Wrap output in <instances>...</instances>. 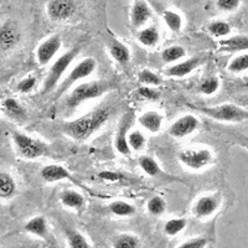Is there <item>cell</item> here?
<instances>
[{
    "instance_id": "6da1fadb",
    "label": "cell",
    "mask_w": 248,
    "mask_h": 248,
    "mask_svg": "<svg viewBox=\"0 0 248 248\" xmlns=\"http://www.w3.org/2000/svg\"><path fill=\"white\" fill-rule=\"evenodd\" d=\"M110 117V108L102 106L97 107L85 116L74 121L63 123L62 132L75 140H86L108 121Z\"/></svg>"
},
{
    "instance_id": "7a4b0ae2",
    "label": "cell",
    "mask_w": 248,
    "mask_h": 248,
    "mask_svg": "<svg viewBox=\"0 0 248 248\" xmlns=\"http://www.w3.org/2000/svg\"><path fill=\"white\" fill-rule=\"evenodd\" d=\"M110 88H112V85H110V82L107 81L85 82V83L76 86L71 91L70 94L65 98L63 105H65L66 109L71 112L83 102L98 98L102 94L107 93Z\"/></svg>"
},
{
    "instance_id": "3957f363",
    "label": "cell",
    "mask_w": 248,
    "mask_h": 248,
    "mask_svg": "<svg viewBox=\"0 0 248 248\" xmlns=\"http://www.w3.org/2000/svg\"><path fill=\"white\" fill-rule=\"evenodd\" d=\"M13 141L20 156L28 160H35L48 154V147L45 141L31 138L24 133H13Z\"/></svg>"
},
{
    "instance_id": "277c9868",
    "label": "cell",
    "mask_w": 248,
    "mask_h": 248,
    "mask_svg": "<svg viewBox=\"0 0 248 248\" xmlns=\"http://www.w3.org/2000/svg\"><path fill=\"white\" fill-rule=\"evenodd\" d=\"M77 52H78V47L72 48V50L65 52L62 56H60L59 59L54 62V65L51 66L47 76H46L45 82H44V94L51 92V91L56 88L57 83H59L60 79H61L62 75L65 74L66 70L68 68V66L72 63V61H74L75 57H76Z\"/></svg>"
},
{
    "instance_id": "5b68a950",
    "label": "cell",
    "mask_w": 248,
    "mask_h": 248,
    "mask_svg": "<svg viewBox=\"0 0 248 248\" xmlns=\"http://www.w3.org/2000/svg\"><path fill=\"white\" fill-rule=\"evenodd\" d=\"M201 112L212 119L220 122H243L248 121V110L234 105L225 103L217 107L201 108Z\"/></svg>"
},
{
    "instance_id": "8992f818",
    "label": "cell",
    "mask_w": 248,
    "mask_h": 248,
    "mask_svg": "<svg viewBox=\"0 0 248 248\" xmlns=\"http://www.w3.org/2000/svg\"><path fill=\"white\" fill-rule=\"evenodd\" d=\"M179 160L190 170H201L209 167L214 160V154L210 149H185L179 153Z\"/></svg>"
},
{
    "instance_id": "52a82bcc",
    "label": "cell",
    "mask_w": 248,
    "mask_h": 248,
    "mask_svg": "<svg viewBox=\"0 0 248 248\" xmlns=\"http://www.w3.org/2000/svg\"><path fill=\"white\" fill-rule=\"evenodd\" d=\"M96 60L92 59V57H87V59L82 60L78 65L66 76V78L61 82V85L57 88V96H61L62 93H65L68 88H71V86L74 85L75 82L86 78L90 75H92L94 70H96Z\"/></svg>"
},
{
    "instance_id": "ba28073f",
    "label": "cell",
    "mask_w": 248,
    "mask_h": 248,
    "mask_svg": "<svg viewBox=\"0 0 248 248\" xmlns=\"http://www.w3.org/2000/svg\"><path fill=\"white\" fill-rule=\"evenodd\" d=\"M46 13L51 20L63 21L76 13V3L74 0H50L46 6Z\"/></svg>"
},
{
    "instance_id": "9c48e42d",
    "label": "cell",
    "mask_w": 248,
    "mask_h": 248,
    "mask_svg": "<svg viewBox=\"0 0 248 248\" xmlns=\"http://www.w3.org/2000/svg\"><path fill=\"white\" fill-rule=\"evenodd\" d=\"M62 45V40L60 35H54L46 39L45 41L40 44L36 50V59L41 66L47 65L51 60L56 56Z\"/></svg>"
},
{
    "instance_id": "30bf717a",
    "label": "cell",
    "mask_w": 248,
    "mask_h": 248,
    "mask_svg": "<svg viewBox=\"0 0 248 248\" xmlns=\"http://www.w3.org/2000/svg\"><path fill=\"white\" fill-rule=\"evenodd\" d=\"M20 39H21V32L16 23L8 20L0 26V48L1 50L8 51L14 48L19 44Z\"/></svg>"
},
{
    "instance_id": "8fae6325",
    "label": "cell",
    "mask_w": 248,
    "mask_h": 248,
    "mask_svg": "<svg viewBox=\"0 0 248 248\" xmlns=\"http://www.w3.org/2000/svg\"><path fill=\"white\" fill-rule=\"evenodd\" d=\"M199 124L200 122L196 117L192 114H186L171 124L169 129L170 136L175 137V138H185L198 129Z\"/></svg>"
},
{
    "instance_id": "7c38bea8",
    "label": "cell",
    "mask_w": 248,
    "mask_h": 248,
    "mask_svg": "<svg viewBox=\"0 0 248 248\" xmlns=\"http://www.w3.org/2000/svg\"><path fill=\"white\" fill-rule=\"evenodd\" d=\"M221 196L218 194L206 195L199 199L194 206V214L198 217H209L220 207Z\"/></svg>"
},
{
    "instance_id": "4fadbf2b",
    "label": "cell",
    "mask_w": 248,
    "mask_h": 248,
    "mask_svg": "<svg viewBox=\"0 0 248 248\" xmlns=\"http://www.w3.org/2000/svg\"><path fill=\"white\" fill-rule=\"evenodd\" d=\"M133 121V114L128 113L123 117L121 122V127H119L118 133H117L116 140H114V147L117 152L122 155H128L130 153V147L128 144V133H129V127Z\"/></svg>"
},
{
    "instance_id": "5bb4252c",
    "label": "cell",
    "mask_w": 248,
    "mask_h": 248,
    "mask_svg": "<svg viewBox=\"0 0 248 248\" xmlns=\"http://www.w3.org/2000/svg\"><path fill=\"white\" fill-rule=\"evenodd\" d=\"M152 17V9L149 8L145 1L138 0L134 5H133L132 13H130V20L134 28L139 29L149 21Z\"/></svg>"
},
{
    "instance_id": "9a60e30c",
    "label": "cell",
    "mask_w": 248,
    "mask_h": 248,
    "mask_svg": "<svg viewBox=\"0 0 248 248\" xmlns=\"http://www.w3.org/2000/svg\"><path fill=\"white\" fill-rule=\"evenodd\" d=\"M201 63V60L199 57H191L189 60H185V61H181L176 65L171 66L167 70V75L172 77H184L187 76L189 74H191L195 68L198 67Z\"/></svg>"
},
{
    "instance_id": "2e32d148",
    "label": "cell",
    "mask_w": 248,
    "mask_h": 248,
    "mask_svg": "<svg viewBox=\"0 0 248 248\" xmlns=\"http://www.w3.org/2000/svg\"><path fill=\"white\" fill-rule=\"evenodd\" d=\"M41 178L46 181V183H56V181L66 180V179L71 178V174L66 168L61 167V165H46L41 169Z\"/></svg>"
},
{
    "instance_id": "e0dca14e",
    "label": "cell",
    "mask_w": 248,
    "mask_h": 248,
    "mask_svg": "<svg viewBox=\"0 0 248 248\" xmlns=\"http://www.w3.org/2000/svg\"><path fill=\"white\" fill-rule=\"evenodd\" d=\"M139 124L150 133H158L163 125V116L155 110H148L139 117Z\"/></svg>"
},
{
    "instance_id": "ac0fdd59",
    "label": "cell",
    "mask_w": 248,
    "mask_h": 248,
    "mask_svg": "<svg viewBox=\"0 0 248 248\" xmlns=\"http://www.w3.org/2000/svg\"><path fill=\"white\" fill-rule=\"evenodd\" d=\"M3 110L6 116L17 122H24L26 119V110L19 102L14 98H6L3 103Z\"/></svg>"
},
{
    "instance_id": "d6986e66",
    "label": "cell",
    "mask_w": 248,
    "mask_h": 248,
    "mask_svg": "<svg viewBox=\"0 0 248 248\" xmlns=\"http://www.w3.org/2000/svg\"><path fill=\"white\" fill-rule=\"evenodd\" d=\"M16 192V183L9 172H0V199L8 200L12 199Z\"/></svg>"
},
{
    "instance_id": "ffe728a7",
    "label": "cell",
    "mask_w": 248,
    "mask_h": 248,
    "mask_svg": "<svg viewBox=\"0 0 248 248\" xmlns=\"http://www.w3.org/2000/svg\"><path fill=\"white\" fill-rule=\"evenodd\" d=\"M24 230L31 234H35L37 237L45 238L47 236V222L44 216H36L34 218L29 220L24 226Z\"/></svg>"
},
{
    "instance_id": "44dd1931",
    "label": "cell",
    "mask_w": 248,
    "mask_h": 248,
    "mask_svg": "<svg viewBox=\"0 0 248 248\" xmlns=\"http://www.w3.org/2000/svg\"><path fill=\"white\" fill-rule=\"evenodd\" d=\"M221 46L223 47V50L230 51V52L248 50V35H236V36L222 40Z\"/></svg>"
},
{
    "instance_id": "7402d4cb",
    "label": "cell",
    "mask_w": 248,
    "mask_h": 248,
    "mask_svg": "<svg viewBox=\"0 0 248 248\" xmlns=\"http://www.w3.org/2000/svg\"><path fill=\"white\" fill-rule=\"evenodd\" d=\"M60 200L66 207L74 210L82 209V206L85 205V199L79 192L75 191V190H65L61 192Z\"/></svg>"
},
{
    "instance_id": "603a6c76",
    "label": "cell",
    "mask_w": 248,
    "mask_h": 248,
    "mask_svg": "<svg viewBox=\"0 0 248 248\" xmlns=\"http://www.w3.org/2000/svg\"><path fill=\"white\" fill-rule=\"evenodd\" d=\"M110 55L118 63L121 65H125L130 60V51L127 46L124 45L123 43L118 41V40H112L110 43Z\"/></svg>"
},
{
    "instance_id": "cb8c5ba5",
    "label": "cell",
    "mask_w": 248,
    "mask_h": 248,
    "mask_svg": "<svg viewBox=\"0 0 248 248\" xmlns=\"http://www.w3.org/2000/svg\"><path fill=\"white\" fill-rule=\"evenodd\" d=\"M159 31L155 26H148L138 32V41L147 47H153L159 43Z\"/></svg>"
},
{
    "instance_id": "d4e9b609",
    "label": "cell",
    "mask_w": 248,
    "mask_h": 248,
    "mask_svg": "<svg viewBox=\"0 0 248 248\" xmlns=\"http://www.w3.org/2000/svg\"><path fill=\"white\" fill-rule=\"evenodd\" d=\"M161 16H163L164 23L169 28V30L179 32L183 29V17L178 13L172 12V10H165Z\"/></svg>"
},
{
    "instance_id": "484cf974",
    "label": "cell",
    "mask_w": 248,
    "mask_h": 248,
    "mask_svg": "<svg viewBox=\"0 0 248 248\" xmlns=\"http://www.w3.org/2000/svg\"><path fill=\"white\" fill-rule=\"evenodd\" d=\"M186 55V51L183 46L175 45L167 47L165 50L161 52V59L165 63H172V62H176L179 60L183 59Z\"/></svg>"
},
{
    "instance_id": "4316f807",
    "label": "cell",
    "mask_w": 248,
    "mask_h": 248,
    "mask_svg": "<svg viewBox=\"0 0 248 248\" xmlns=\"http://www.w3.org/2000/svg\"><path fill=\"white\" fill-rule=\"evenodd\" d=\"M109 210L114 215H117V216H122V217L132 216V215L136 214V207H134V206L130 205V203L127 202V201H122V200L113 201V202L109 205Z\"/></svg>"
},
{
    "instance_id": "83f0119b",
    "label": "cell",
    "mask_w": 248,
    "mask_h": 248,
    "mask_svg": "<svg viewBox=\"0 0 248 248\" xmlns=\"http://www.w3.org/2000/svg\"><path fill=\"white\" fill-rule=\"evenodd\" d=\"M66 237H67L70 248H91L90 243L86 240V237L79 233L78 231H76V230H67Z\"/></svg>"
},
{
    "instance_id": "f1b7e54d",
    "label": "cell",
    "mask_w": 248,
    "mask_h": 248,
    "mask_svg": "<svg viewBox=\"0 0 248 248\" xmlns=\"http://www.w3.org/2000/svg\"><path fill=\"white\" fill-rule=\"evenodd\" d=\"M231 25L222 20L212 21L209 25V31L215 37H226L231 34Z\"/></svg>"
},
{
    "instance_id": "f546056e",
    "label": "cell",
    "mask_w": 248,
    "mask_h": 248,
    "mask_svg": "<svg viewBox=\"0 0 248 248\" xmlns=\"http://www.w3.org/2000/svg\"><path fill=\"white\" fill-rule=\"evenodd\" d=\"M145 141L147 139L140 130H129L128 133V144L132 150H136V152L141 150L145 145Z\"/></svg>"
},
{
    "instance_id": "4dcf8cb0",
    "label": "cell",
    "mask_w": 248,
    "mask_h": 248,
    "mask_svg": "<svg viewBox=\"0 0 248 248\" xmlns=\"http://www.w3.org/2000/svg\"><path fill=\"white\" fill-rule=\"evenodd\" d=\"M186 227V220L185 218H171V220L167 221V223L164 225V232L168 236H176L179 232L183 231Z\"/></svg>"
},
{
    "instance_id": "1f68e13d",
    "label": "cell",
    "mask_w": 248,
    "mask_h": 248,
    "mask_svg": "<svg viewBox=\"0 0 248 248\" xmlns=\"http://www.w3.org/2000/svg\"><path fill=\"white\" fill-rule=\"evenodd\" d=\"M248 70V54L238 55L229 65V71L232 74H241Z\"/></svg>"
},
{
    "instance_id": "d6a6232c",
    "label": "cell",
    "mask_w": 248,
    "mask_h": 248,
    "mask_svg": "<svg viewBox=\"0 0 248 248\" xmlns=\"http://www.w3.org/2000/svg\"><path fill=\"white\" fill-rule=\"evenodd\" d=\"M139 241L133 234H121L113 242V248H138Z\"/></svg>"
},
{
    "instance_id": "836d02e7",
    "label": "cell",
    "mask_w": 248,
    "mask_h": 248,
    "mask_svg": "<svg viewBox=\"0 0 248 248\" xmlns=\"http://www.w3.org/2000/svg\"><path fill=\"white\" fill-rule=\"evenodd\" d=\"M139 165L143 169V171L149 175V176H156L160 172V168H159L158 163L150 156H141L139 159Z\"/></svg>"
},
{
    "instance_id": "e575fe53",
    "label": "cell",
    "mask_w": 248,
    "mask_h": 248,
    "mask_svg": "<svg viewBox=\"0 0 248 248\" xmlns=\"http://www.w3.org/2000/svg\"><path fill=\"white\" fill-rule=\"evenodd\" d=\"M147 209L152 215H154V216H159V215L165 212L167 203H165L164 199H161L160 196H154V198H152L149 201H148Z\"/></svg>"
},
{
    "instance_id": "d590c367",
    "label": "cell",
    "mask_w": 248,
    "mask_h": 248,
    "mask_svg": "<svg viewBox=\"0 0 248 248\" xmlns=\"http://www.w3.org/2000/svg\"><path fill=\"white\" fill-rule=\"evenodd\" d=\"M220 87V79L217 78L216 76H210L207 78H205L202 81L200 86V91L203 93V94H214V93L217 92Z\"/></svg>"
},
{
    "instance_id": "8d00e7d4",
    "label": "cell",
    "mask_w": 248,
    "mask_h": 248,
    "mask_svg": "<svg viewBox=\"0 0 248 248\" xmlns=\"http://www.w3.org/2000/svg\"><path fill=\"white\" fill-rule=\"evenodd\" d=\"M139 81L141 83H145V85H153L156 86L161 82V78L156 74H154L153 71L149 70H143L139 74Z\"/></svg>"
},
{
    "instance_id": "74e56055",
    "label": "cell",
    "mask_w": 248,
    "mask_h": 248,
    "mask_svg": "<svg viewBox=\"0 0 248 248\" xmlns=\"http://www.w3.org/2000/svg\"><path fill=\"white\" fill-rule=\"evenodd\" d=\"M35 85H36V78H35V77H26V78L21 79V81L17 83V91L21 93H29L30 91H32Z\"/></svg>"
},
{
    "instance_id": "f35d334b",
    "label": "cell",
    "mask_w": 248,
    "mask_h": 248,
    "mask_svg": "<svg viewBox=\"0 0 248 248\" xmlns=\"http://www.w3.org/2000/svg\"><path fill=\"white\" fill-rule=\"evenodd\" d=\"M241 4V0H217V8L222 12H233Z\"/></svg>"
},
{
    "instance_id": "ab89813d",
    "label": "cell",
    "mask_w": 248,
    "mask_h": 248,
    "mask_svg": "<svg viewBox=\"0 0 248 248\" xmlns=\"http://www.w3.org/2000/svg\"><path fill=\"white\" fill-rule=\"evenodd\" d=\"M206 245H207V240L205 237H196V238L184 242L178 248H205Z\"/></svg>"
},
{
    "instance_id": "60d3db41",
    "label": "cell",
    "mask_w": 248,
    "mask_h": 248,
    "mask_svg": "<svg viewBox=\"0 0 248 248\" xmlns=\"http://www.w3.org/2000/svg\"><path fill=\"white\" fill-rule=\"evenodd\" d=\"M138 94L141 98L148 99V101H156V99L159 98V93L155 90H153V88L147 87V86L139 88Z\"/></svg>"
},
{
    "instance_id": "b9f144b4",
    "label": "cell",
    "mask_w": 248,
    "mask_h": 248,
    "mask_svg": "<svg viewBox=\"0 0 248 248\" xmlns=\"http://www.w3.org/2000/svg\"><path fill=\"white\" fill-rule=\"evenodd\" d=\"M99 178L107 181H118L123 178V175L113 171H102L101 174H99Z\"/></svg>"
},
{
    "instance_id": "7bdbcfd3",
    "label": "cell",
    "mask_w": 248,
    "mask_h": 248,
    "mask_svg": "<svg viewBox=\"0 0 248 248\" xmlns=\"http://www.w3.org/2000/svg\"><path fill=\"white\" fill-rule=\"evenodd\" d=\"M241 145L248 148V137H242V139H241Z\"/></svg>"
}]
</instances>
